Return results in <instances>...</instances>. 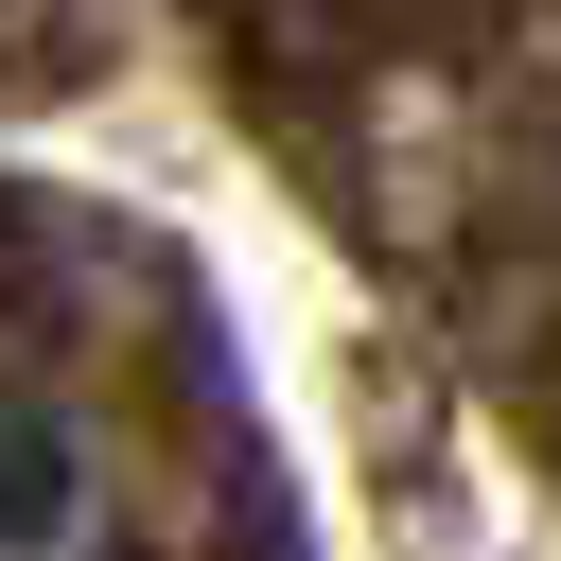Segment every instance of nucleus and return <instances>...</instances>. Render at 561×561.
Returning a JSON list of instances; mask_svg holds the SVG:
<instances>
[{
  "mask_svg": "<svg viewBox=\"0 0 561 561\" xmlns=\"http://www.w3.org/2000/svg\"><path fill=\"white\" fill-rule=\"evenodd\" d=\"M0 561H123V508H105V456L0 386Z\"/></svg>",
  "mask_w": 561,
  "mask_h": 561,
  "instance_id": "1",
  "label": "nucleus"
}]
</instances>
